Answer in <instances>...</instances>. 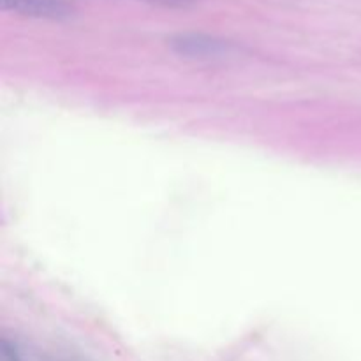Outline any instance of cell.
<instances>
[{"instance_id": "obj_1", "label": "cell", "mask_w": 361, "mask_h": 361, "mask_svg": "<svg viewBox=\"0 0 361 361\" xmlns=\"http://www.w3.org/2000/svg\"><path fill=\"white\" fill-rule=\"evenodd\" d=\"M169 48L182 59L189 60H228L240 55V46L219 35L203 32H180L169 37Z\"/></svg>"}, {"instance_id": "obj_2", "label": "cell", "mask_w": 361, "mask_h": 361, "mask_svg": "<svg viewBox=\"0 0 361 361\" xmlns=\"http://www.w3.org/2000/svg\"><path fill=\"white\" fill-rule=\"evenodd\" d=\"M0 7L9 13L37 20L63 21L74 14L69 0H0Z\"/></svg>"}, {"instance_id": "obj_3", "label": "cell", "mask_w": 361, "mask_h": 361, "mask_svg": "<svg viewBox=\"0 0 361 361\" xmlns=\"http://www.w3.org/2000/svg\"><path fill=\"white\" fill-rule=\"evenodd\" d=\"M0 361H21L16 348L7 341H2L0 344Z\"/></svg>"}, {"instance_id": "obj_4", "label": "cell", "mask_w": 361, "mask_h": 361, "mask_svg": "<svg viewBox=\"0 0 361 361\" xmlns=\"http://www.w3.org/2000/svg\"><path fill=\"white\" fill-rule=\"evenodd\" d=\"M145 2L157 4V6H164V7H187L200 2V0H145Z\"/></svg>"}]
</instances>
